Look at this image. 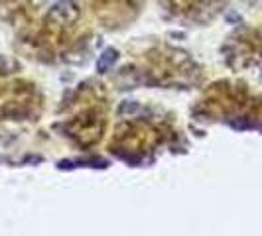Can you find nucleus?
<instances>
[{
	"instance_id": "423d86ee",
	"label": "nucleus",
	"mask_w": 262,
	"mask_h": 236,
	"mask_svg": "<svg viewBox=\"0 0 262 236\" xmlns=\"http://www.w3.org/2000/svg\"><path fill=\"white\" fill-rule=\"evenodd\" d=\"M95 26L105 30H124L144 12L146 0H79Z\"/></svg>"
},
{
	"instance_id": "20e7f679",
	"label": "nucleus",
	"mask_w": 262,
	"mask_h": 236,
	"mask_svg": "<svg viewBox=\"0 0 262 236\" xmlns=\"http://www.w3.org/2000/svg\"><path fill=\"white\" fill-rule=\"evenodd\" d=\"M118 75L148 89H189L199 71L189 52L164 41H150L128 52Z\"/></svg>"
},
{
	"instance_id": "39448f33",
	"label": "nucleus",
	"mask_w": 262,
	"mask_h": 236,
	"mask_svg": "<svg viewBox=\"0 0 262 236\" xmlns=\"http://www.w3.org/2000/svg\"><path fill=\"white\" fill-rule=\"evenodd\" d=\"M46 97L24 69L0 57V148L22 140L39 124Z\"/></svg>"
},
{
	"instance_id": "7ed1b4c3",
	"label": "nucleus",
	"mask_w": 262,
	"mask_h": 236,
	"mask_svg": "<svg viewBox=\"0 0 262 236\" xmlns=\"http://www.w3.org/2000/svg\"><path fill=\"white\" fill-rule=\"evenodd\" d=\"M111 126V91L105 83L89 79L66 101L55 118V128L75 150H95Z\"/></svg>"
},
{
	"instance_id": "f03ea898",
	"label": "nucleus",
	"mask_w": 262,
	"mask_h": 236,
	"mask_svg": "<svg viewBox=\"0 0 262 236\" xmlns=\"http://www.w3.org/2000/svg\"><path fill=\"white\" fill-rule=\"evenodd\" d=\"M180 138L182 130L173 114L158 108H140L138 112L117 120L106 148L120 159L138 163L156 157L160 152H170Z\"/></svg>"
},
{
	"instance_id": "f257e3e1",
	"label": "nucleus",
	"mask_w": 262,
	"mask_h": 236,
	"mask_svg": "<svg viewBox=\"0 0 262 236\" xmlns=\"http://www.w3.org/2000/svg\"><path fill=\"white\" fill-rule=\"evenodd\" d=\"M0 20L16 50L43 65L79 61L95 34L79 0H0Z\"/></svg>"
},
{
	"instance_id": "0eeeda50",
	"label": "nucleus",
	"mask_w": 262,
	"mask_h": 236,
	"mask_svg": "<svg viewBox=\"0 0 262 236\" xmlns=\"http://www.w3.org/2000/svg\"><path fill=\"white\" fill-rule=\"evenodd\" d=\"M158 2L171 20L185 26H193L205 22L215 12L219 0H158Z\"/></svg>"
}]
</instances>
